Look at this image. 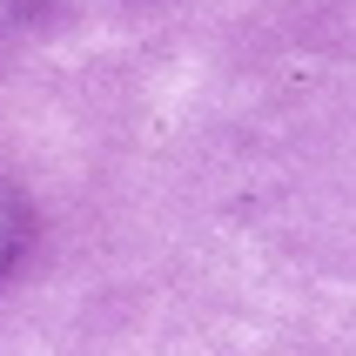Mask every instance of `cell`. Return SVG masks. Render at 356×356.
<instances>
[{"instance_id": "1", "label": "cell", "mask_w": 356, "mask_h": 356, "mask_svg": "<svg viewBox=\"0 0 356 356\" xmlns=\"http://www.w3.org/2000/svg\"><path fill=\"white\" fill-rule=\"evenodd\" d=\"M34 249V209L14 181H0V282H14V269Z\"/></svg>"}, {"instance_id": "2", "label": "cell", "mask_w": 356, "mask_h": 356, "mask_svg": "<svg viewBox=\"0 0 356 356\" xmlns=\"http://www.w3.org/2000/svg\"><path fill=\"white\" fill-rule=\"evenodd\" d=\"M54 0H0V27H20V20H34V14H47Z\"/></svg>"}]
</instances>
